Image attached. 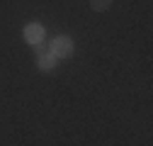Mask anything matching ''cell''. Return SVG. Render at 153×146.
Returning a JSON list of instances; mask_svg holds the SVG:
<instances>
[{"mask_svg": "<svg viewBox=\"0 0 153 146\" xmlns=\"http://www.w3.org/2000/svg\"><path fill=\"white\" fill-rule=\"evenodd\" d=\"M49 54L56 61H59V59H68L73 54V39H71V36H63V34L56 36V39L49 44Z\"/></svg>", "mask_w": 153, "mask_h": 146, "instance_id": "obj_1", "label": "cell"}, {"mask_svg": "<svg viewBox=\"0 0 153 146\" xmlns=\"http://www.w3.org/2000/svg\"><path fill=\"white\" fill-rule=\"evenodd\" d=\"M112 3H114V0H90V7L95 12H105V10L112 7Z\"/></svg>", "mask_w": 153, "mask_h": 146, "instance_id": "obj_4", "label": "cell"}, {"mask_svg": "<svg viewBox=\"0 0 153 146\" xmlns=\"http://www.w3.org/2000/svg\"><path fill=\"white\" fill-rule=\"evenodd\" d=\"M36 68H39L42 73H49V71L56 68V59L51 56L49 51H46V54H39V56H36Z\"/></svg>", "mask_w": 153, "mask_h": 146, "instance_id": "obj_3", "label": "cell"}, {"mask_svg": "<svg viewBox=\"0 0 153 146\" xmlns=\"http://www.w3.org/2000/svg\"><path fill=\"white\" fill-rule=\"evenodd\" d=\"M44 27L39 25V22H29L27 27H25V39H27V44H32V46H39L42 42H44Z\"/></svg>", "mask_w": 153, "mask_h": 146, "instance_id": "obj_2", "label": "cell"}]
</instances>
